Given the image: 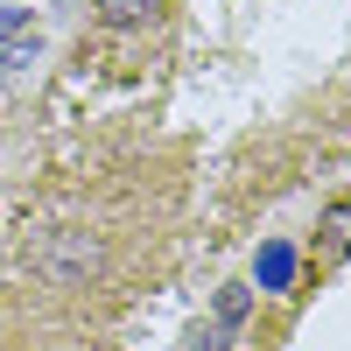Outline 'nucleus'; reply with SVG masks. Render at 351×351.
Returning a JSON list of instances; mask_svg holds the SVG:
<instances>
[{"instance_id": "nucleus-1", "label": "nucleus", "mask_w": 351, "mask_h": 351, "mask_svg": "<svg viewBox=\"0 0 351 351\" xmlns=\"http://www.w3.org/2000/svg\"><path fill=\"white\" fill-rule=\"evenodd\" d=\"M316 239H324V253H330V260H344V253H351V197H337L330 211L316 218Z\"/></svg>"}, {"instance_id": "nucleus-2", "label": "nucleus", "mask_w": 351, "mask_h": 351, "mask_svg": "<svg viewBox=\"0 0 351 351\" xmlns=\"http://www.w3.org/2000/svg\"><path fill=\"white\" fill-rule=\"evenodd\" d=\"M155 14H162V0H99V21L106 28H141Z\"/></svg>"}, {"instance_id": "nucleus-3", "label": "nucleus", "mask_w": 351, "mask_h": 351, "mask_svg": "<svg viewBox=\"0 0 351 351\" xmlns=\"http://www.w3.org/2000/svg\"><path fill=\"white\" fill-rule=\"evenodd\" d=\"M239 316H246V288H225V295H218V324L232 330V324H239Z\"/></svg>"}, {"instance_id": "nucleus-4", "label": "nucleus", "mask_w": 351, "mask_h": 351, "mask_svg": "<svg viewBox=\"0 0 351 351\" xmlns=\"http://www.w3.org/2000/svg\"><path fill=\"white\" fill-rule=\"evenodd\" d=\"M21 28H28V14H21V8H0V49H8Z\"/></svg>"}, {"instance_id": "nucleus-5", "label": "nucleus", "mask_w": 351, "mask_h": 351, "mask_svg": "<svg viewBox=\"0 0 351 351\" xmlns=\"http://www.w3.org/2000/svg\"><path fill=\"white\" fill-rule=\"evenodd\" d=\"M281 274H288V253H281V246H267V260H260V281H281Z\"/></svg>"}, {"instance_id": "nucleus-6", "label": "nucleus", "mask_w": 351, "mask_h": 351, "mask_svg": "<svg viewBox=\"0 0 351 351\" xmlns=\"http://www.w3.org/2000/svg\"><path fill=\"white\" fill-rule=\"evenodd\" d=\"M190 351H225V324H211V330H197V337H190Z\"/></svg>"}]
</instances>
